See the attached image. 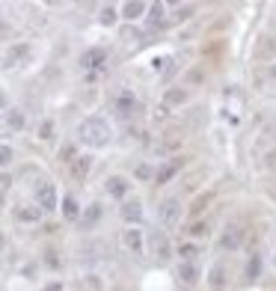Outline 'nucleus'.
Returning <instances> with one entry per match:
<instances>
[{
  "mask_svg": "<svg viewBox=\"0 0 276 291\" xmlns=\"http://www.w3.org/2000/svg\"><path fill=\"white\" fill-rule=\"evenodd\" d=\"M208 285H211V288H223V285H226V271H223V264L211 268V274H208Z\"/></svg>",
  "mask_w": 276,
  "mask_h": 291,
  "instance_id": "nucleus-17",
  "label": "nucleus"
},
{
  "mask_svg": "<svg viewBox=\"0 0 276 291\" xmlns=\"http://www.w3.org/2000/svg\"><path fill=\"white\" fill-rule=\"evenodd\" d=\"M104 63H107V51H104V48H89V51L80 54V66H84L87 71L101 69Z\"/></svg>",
  "mask_w": 276,
  "mask_h": 291,
  "instance_id": "nucleus-4",
  "label": "nucleus"
},
{
  "mask_svg": "<svg viewBox=\"0 0 276 291\" xmlns=\"http://www.w3.org/2000/svg\"><path fill=\"white\" fill-rule=\"evenodd\" d=\"M122 244H125L134 256H143V253H146V241H143V232H140V229H128V232L122 235Z\"/></svg>",
  "mask_w": 276,
  "mask_h": 291,
  "instance_id": "nucleus-7",
  "label": "nucleus"
},
{
  "mask_svg": "<svg viewBox=\"0 0 276 291\" xmlns=\"http://www.w3.org/2000/svg\"><path fill=\"white\" fill-rule=\"evenodd\" d=\"M36 205L42 208V211H57L60 196H57V188H53L51 181H42V184L36 188Z\"/></svg>",
  "mask_w": 276,
  "mask_h": 291,
  "instance_id": "nucleus-2",
  "label": "nucleus"
},
{
  "mask_svg": "<svg viewBox=\"0 0 276 291\" xmlns=\"http://www.w3.org/2000/svg\"><path fill=\"white\" fill-rule=\"evenodd\" d=\"M167 3H181V0H167Z\"/></svg>",
  "mask_w": 276,
  "mask_h": 291,
  "instance_id": "nucleus-36",
  "label": "nucleus"
},
{
  "mask_svg": "<svg viewBox=\"0 0 276 291\" xmlns=\"http://www.w3.org/2000/svg\"><path fill=\"white\" fill-rule=\"evenodd\" d=\"M12 157H15L12 146H0V167H9V164H12Z\"/></svg>",
  "mask_w": 276,
  "mask_h": 291,
  "instance_id": "nucleus-25",
  "label": "nucleus"
},
{
  "mask_svg": "<svg viewBox=\"0 0 276 291\" xmlns=\"http://www.w3.org/2000/svg\"><path fill=\"white\" fill-rule=\"evenodd\" d=\"M238 244H241V232H238V229H229V232L223 235V247L226 250H235Z\"/></svg>",
  "mask_w": 276,
  "mask_h": 291,
  "instance_id": "nucleus-21",
  "label": "nucleus"
},
{
  "mask_svg": "<svg viewBox=\"0 0 276 291\" xmlns=\"http://www.w3.org/2000/svg\"><path fill=\"white\" fill-rule=\"evenodd\" d=\"M157 217L163 226H175V223L181 220V202L178 199H167L163 205L157 208Z\"/></svg>",
  "mask_w": 276,
  "mask_h": 291,
  "instance_id": "nucleus-3",
  "label": "nucleus"
},
{
  "mask_svg": "<svg viewBox=\"0 0 276 291\" xmlns=\"http://www.w3.org/2000/svg\"><path fill=\"white\" fill-rule=\"evenodd\" d=\"M149 247H152V253H155L157 261H167V258L173 256V247H170V241H167L163 232H155L152 241H149Z\"/></svg>",
  "mask_w": 276,
  "mask_h": 291,
  "instance_id": "nucleus-6",
  "label": "nucleus"
},
{
  "mask_svg": "<svg viewBox=\"0 0 276 291\" xmlns=\"http://www.w3.org/2000/svg\"><path fill=\"white\" fill-rule=\"evenodd\" d=\"M137 175H140V178H152V170H149V167H140Z\"/></svg>",
  "mask_w": 276,
  "mask_h": 291,
  "instance_id": "nucleus-31",
  "label": "nucleus"
},
{
  "mask_svg": "<svg viewBox=\"0 0 276 291\" xmlns=\"http://www.w3.org/2000/svg\"><path fill=\"white\" fill-rule=\"evenodd\" d=\"M208 199H211V196H199L196 205H193V211H202V205H208Z\"/></svg>",
  "mask_w": 276,
  "mask_h": 291,
  "instance_id": "nucleus-30",
  "label": "nucleus"
},
{
  "mask_svg": "<svg viewBox=\"0 0 276 291\" xmlns=\"http://www.w3.org/2000/svg\"><path fill=\"white\" fill-rule=\"evenodd\" d=\"M9 188V175H0V190H6Z\"/></svg>",
  "mask_w": 276,
  "mask_h": 291,
  "instance_id": "nucleus-32",
  "label": "nucleus"
},
{
  "mask_svg": "<svg viewBox=\"0 0 276 291\" xmlns=\"http://www.w3.org/2000/svg\"><path fill=\"white\" fill-rule=\"evenodd\" d=\"M3 247H6V238H3V232H0V250H3Z\"/></svg>",
  "mask_w": 276,
  "mask_h": 291,
  "instance_id": "nucleus-33",
  "label": "nucleus"
},
{
  "mask_svg": "<svg viewBox=\"0 0 276 291\" xmlns=\"http://www.w3.org/2000/svg\"><path fill=\"white\" fill-rule=\"evenodd\" d=\"M53 137V122L45 119L42 122V128H39V140H51Z\"/></svg>",
  "mask_w": 276,
  "mask_h": 291,
  "instance_id": "nucleus-26",
  "label": "nucleus"
},
{
  "mask_svg": "<svg viewBox=\"0 0 276 291\" xmlns=\"http://www.w3.org/2000/svg\"><path fill=\"white\" fill-rule=\"evenodd\" d=\"M98 217H101V205H98V202H92L80 220H84V226H95V223H98Z\"/></svg>",
  "mask_w": 276,
  "mask_h": 291,
  "instance_id": "nucleus-18",
  "label": "nucleus"
},
{
  "mask_svg": "<svg viewBox=\"0 0 276 291\" xmlns=\"http://www.w3.org/2000/svg\"><path fill=\"white\" fill-rule=\"evenodd\" d=\"M6 125L15 128V131H21V128H24V113H21V110H9V113H6Z\"/></svg>",
  "mask_w": 276,
  "mask_h": 291,
  "instance_id": "nucleus-19",
  "label": "nucleus"
},
{
  "mask_svg": "<svg viewBox=\"0 0 276 291\" xmlns=\"http://www.w3.org/2000/svg\"><path fill=\"white\" fill-rule=\"evenodd\" d=\"M98 21H101L104 27H113V24H116V9H110V6H104L101 12H98Z\"/></svg>",
  "mask_w": 276,
  "mask_h": 291,
  "instance_id": "nucleus-22",
  "label": "nucleus"
},
{
  "mask_svg": "<svg viewBox=\"0 0 276 291\" xmlns=\"http://www.w3.org/2000/svg\"><path fill=\"white\" fill-rule=\"evenodd\" d=\"M184 101H187V92L181 86L167 89V95H163V107H178V104H184Z\"/></svg>",
  "mask_w": 276,
  "mask_h": 291,
  "instance_id": "nucleus-14",
  "label": "nucleus"
},
{
  "mask_svg": "<svg viewBox=\"0 0 276 291\" xmlns=\"http://www.w3.org/2000/svg\"><path fill=\"white\" fill-rule=\"evenodd\" d=\"M69 164H71V172H74L77 178H84V175L89 172V167H92V157H87V154H77V157H71Z\"/></svg>",
  "mask_w": 276,
  "mask_h": 291,
  "instance_id": "nucleus-15",
  "label": "nucleus"
},
{
  "mask_svg": "<svg viewBox=\"0 0 276 291\" xmlns=\"http://www.w3.org/2000/svg\"><path fill=\"white\" fill-rule=\"evenodd\" d=\"M261 276V256H253L246 264V279H259Z\"/></svg>",
  "mask_w": 276,
  "mask_h": 291,
  "instance_id": "nucleus-20",
  "label": "nucleus"
},
{
  "mask_svg": "<svg viewBox=\"0 0 276 291\" xmlns=\"http://www.w3.org/2000/svg\"><path fill=\"white\" fill-rule=\"evenodd\" d=\"M45 264H48V268H60V258H57V253H48Z\"/></svg>",
  "mask_w": 276,
  "mask_h": 291,
  "instance_id": "nucleus-29",
  "label": "nucleus"
},
{
  "mask_svg": "<svg viewBox=\"0 0 276 291\" xmlns=\"http://www.w3.org/2000/svg\"><path fill=\"white\" fill-rule=\"evenodd\" d=\"M0 205H3V190H0Z\"/></svg>",
  "mask_w": 276,
  "mask_h": 291,
  "instance_id": "nucleus-35",
  "label": "nucleus"
},
{
  "mask_svg": "<svg viewBox=\"0 0 276 291\" xmlns=\"http://www.w3.org/2000/svg\"><path fill=\"white\" fill-rule=\"evenodd\" d=\"M42 214H45V211H42L39 205H21L15 211V217L21 223H39V220H42Z\"/></svg>",
  "mask_w": 276,
  "mask_h": 291,
  "instance_id": "nucleus-13",
  "label": "nucleus"
},
{
  "mask_svg": "<svg viewBox=\"0 0 276 291\" xmlns=\"http://www.w3.org/2000/svg\"><path fill=\"white\" fill-rule=\"evenodd\" d=\"M181 167H184V161H181V157H173V161H167V164H163V167L155 172V184H167V181L173 178L175 172L181 170Z\"/></svg>",
  "mask_w": 276,
  "mask_h": 291,
  "instance_id": "nucleus-8",
  "label": "nucleus"
},
{
  "mask_svg": "<svg viewBox=\"0 0 276 291\" xmlns=\"http://www.w3.org/2000/svg\"><path fill=\"white\" fill-rule=\"evenodd\" d=\"M77 140H80L84 146H89V149H104V146L113 140V131H110V125H107L101 116H89V119L80 122Z\"/></svg>",
  "mask_w": 276,
  "mask_h": 291,
  "instance_id": "nucleus-1",
  "label": "nucleus"
},
{
  "mask_svg": "<svg viewBox=\"0 0 276 291\" xmlns=\"http://www.w3.org/2000/svg\"><path fill=\"white\" fill-rule=\"evenodd\" d=\"M146 15V3L143 0H128L125 6H122V18H128V21H137V18Z\"/></svg>",
  "mask_w": 276,
  "mask_h": 291,
  "instance_id": "nucleus-12",
  "label": "nucleus"
},
{
  "mask_svg": "<svg viewBox=\"0 0 276 291\" xmlns=\"http://www.w3.org/2000/svg\"><path fill=\"white\" fill-rule=\"evenodd\" d=\"M104 190H107L110 196H116V199H125L128 190H131V181H128L125 175H110V178L104 181Z\"/></svg>",
  "mask_w": 276,
  "mask_h": 291,
  "instance_id": "nucleus-5",
  "label": "nucleus"
},
{
  "mask_svg": "<svg viewBox=\"0 0 276 291\" xmlns=\"http://www.w3.org/2000/svg\"><path fill=\"white\" fill-rule=\"evenodd\" d=\"M181 256H184V258H196V256H199V247H193V244H184V247H181Z\"/></svg>",
  "mask_w": 276,
  "mask_h": 291,
  "instance_id": "nucleus-27",
  "label": "nucleus"
},
{
  "mask_svg": "<svg viewBox=\"0 0 276 291\" xmlns=\"http://www.w3.org/2000/svg\"><path fill=\"white\" fill-rule=\"evenodd\" d=\"M63 217H66V220H77V217H80V205H77V199H74V196H63Z\"/></svg>",
  "mask_w": 276,
  "mask_h": 291,
  "instance_id": "nucleus-16",
  "label": "nucleus"
},
{
  "mask_svg": "<svg viewBox=\"0 0 276 291\" xmlns=\"http://www.w3.org/2000/svg\"><path fill=\"white\" fill-rule=\"evenodd\" d=\"M149 24H163V6L155 3L152 9H149Z\"/></svg>",
  "mask_w": 276,
  "mask_h": 291,
  "instance_id": "nucleus-24",
  "label": "nucleus"
},
{
  "mask_svg": "<svg viewBox=\"0 0 276 291\" xmlns=\"http://www.w3.org/2000/svg\"><path fill=\"white\" fill-rule=\"evenodd\" d=\"M190 235H193V238H202V235H208V226H205V223H196Z\"/></svg>",
  "mask_w": 276,
  "mask_h": 291,
  "instance_id": "nucleus-28",
  "label": "nucleus"
},
{
  "mask_svg": "<svg viewBox=\"0 0 276 291\" xmlns=\"http://www.w3.org/2000/svg\"><path fill=\"white\" fill-rule=\"evenodd\" d=\"M122 220L125 223H140L143 220V205H140V199H128V202H122Z\"/></svg>",
  "mask_w": 276,
  "mask_h": 291,
  "instance_id": "nucleus-9",
  "label": "nucleus"
},
{
  "mask_svg": "<svg viewBox=\"0 0 276 291\" xmlns=\"http://www.w3.org/2000/svg\"><path fill=\"white\" fill-rule=\"evenodd\" d=\"M24 57H30V45H18L9 51V63H18V60H24Z\"/></svg>",
  "mask_w": 276,
  "mask_h": 291,
  "instance_id": "nucleus-23",
  "label": "nucleus"
},
{
  "mask_svg": "<svg viewBox=\"0 0 276 291\" xmlns=\"http://www.w3.org/2000/svg\"><path fill=\"white\" fill-rule=\"evenodd\" d=\"M178 279H181L184 285H196V282H199V268L193 264V258H187V261L178 264Z\"/></svg>",
  "mask_w": 276,
  "mask_h": 291,
  "instance_id": "nucleus-11",
  "label": "nucleus"
},
{
  "mask_svg": "<svg viewBox=\"0 0 276 291\" xmlns=\"http://www.w3.org/2000/svg\"><path fill=\"white\" fill-rule=\"evenodd\" d=\"M0 107H6V98H3V92H0Z\"/></svg>",
  "mask_w": 276,
  "mask_h": 291,
  "instance_id": "nucleus-34",
  "label": "nucleus"
},
{
  "mask_svg": "<svg viewBox=\"0 0 276 291\" xmlns=\"http://www.w3.org/2000/svg\"><path fill=\"white\" fill-rule=\"evenodd\" d=\"M113 104H116V110H119L122 116H131V113L137 110V98H134V92H128V89H122Z\"/></svg>",
  "mask_w": 276,
  "mask_h": 291,
  "instance_id": "nucleus-10",
  "label": "nucleus"
}]
</instances>
